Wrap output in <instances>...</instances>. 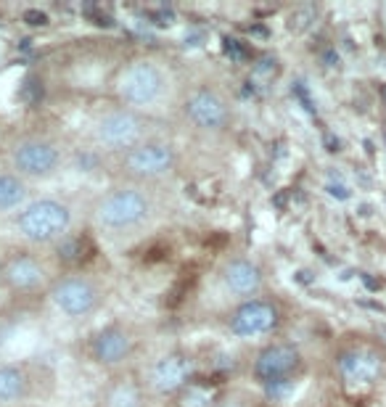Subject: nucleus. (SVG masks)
<instances>
[{
    "label": "nucleus",
    "instance_id": "3",
    "mask_svg": "<svg viewBox=\"0 0 386 407\" xmlns=\"http://www.w3.org/2000/svg\"><path fill=\"white\" fill-rule=\"evenodd\" d=\"M165 93H167L165 72H162V66L148 61V58L130 61L120 72L117 96H120L122 106H127V109L143 111L148 106H156Z\"/></svg>",
    "mask_w": 386,
    "mask_h": 407
},
{
    "label": "nucleus",
    "instance_id": "16",
    "mask_svg": "<svg viewBox=\"0 0 386 407\" xmlns=\"http://www.w3.org/2000/svg\"><path fill=\"white\" fill-rule=\"evenodd\" d=\"M32 392V378L24 365L0 363V405L24 402Z\"/></svg>",
    "mask_w": 386,
    "mask_h": 407
},
{
    "label": "nucleus",
    "instance_id": "4",
    "mask_svg": "<svg viewBox=\"0 0 386 407\" xmlns=\"http://www.w3.org/2000/svg\"><path fill=\"white\" fill-rule=\"evenodd\" d=\"M11 169L24 180H48L61 169L64 154L56 141L45 135H27L19 138L8 151Z\"/></svg>",
    "mask_w": 386,
    "mask_h": 407
},
{
    "label": "nucleus",
    "instance_id": "15",
    "mask_svg": "<svg viewBox=\"0 0 386 407\" xmlns=\"http://www.w3.org/2000/svg\"><path fill=\"white\" fill-rule=\"evenodd\" d=\"M339 370H342L344 381H349V384H371L381 370V360L375 352L352 349L339 357Z\"/></svg>",
    "mask_w": 386,
    "mask_h": 407
},
{
    "label": "nucleus",
    "instance_id": "14",
    "mask_svg": "<svg viewBox=\"0 0 386 407\" xmlns=\"http://www.w3.org/2000/svg\"><path fill=\"white\" fill-rule=\"evenodd\" d=\"M222 283L233 297H241L243 302L257 299L262 291V270L252 259H231L222 270Z\"/></svg>",
    "mask_w": 386,
    "mask_h": 407
},
{
    "label": "nucleus",
    "instance_id": "24",
    "mask_svg": "<svg viewBox=\"0 0 386 407\" xmlns=\"http://www.w3.org/2000/svg\"><path fill=\"white\" fill-rule=\"evenodd\" d=\"M0 270H3V262H0Z\"/></svg>",
    "mask_w": 386,
    "mask_h": 407
},
{
    "label": "nucleus",
    "instance_id": "8",
    "mask_svg": "<svg viewBox=\"0 0 386 407\" xmlns=\"http://www.w3.org/2000/svg\"><path fill=\"white\" fill-rule=\"evenodd\" d=\"M186 119L201 132H222L231 124V106L217 90L199 88L186 98Z\"/></svg>",
    "mask_w": 386,
    "mask_h": 407
},
{
    "label": "nucleus",
    "instance_id": "7",
    "mask_svg": "<svg viewBox=\"0 0 386 407\" xmlns=\"http://www.w3.org/2000/svg\"><path fill=\"white\" fill-rule=\"evenodd\" d=\"M177 167V151L169 143L162 141H146V143L130 148L127 154H122V169L133 180L151 183L162 180Z\"/></svg>",
    "mask_w": 386,
    "mask_h": 407
},
{
    "label": "nucleus",
    "instance_id": "11",
    "mask_svg": "<svg viewBox=\"0 0 386 407\" xmlns=\"http://www.w3.org/2000/svg\"><path fill=\"white\" fill-rule=\"evenodd\" d=\"M299 363V349L291 347V344H270L262 352L257 354L254 360V375L259 384L270 386H281V384H291V375L297 373Z\"/></svg>",
    "mask_w": 386,
    "mask_h": 407
},
{
    "label": "nucleus",
    "instance_id": "17",
    "mask_svg": "<svg viewBox=\"0 0 386 407\" xmlns=\"http://www.w3.org/2000/svg\"><path fill=\"white\" fill-rule=\"evenodd\" d=\"M27 196H30L27 180L13 169H0V214L22 212L27 207Z\"/></svg>",
    "mask_w": 386,
    "mask_h": 407
},
{
    "label": "nucleus",
    "instance_id": "21",
    "mask_svg": "<svg viewBox=\"0 0 386 407\" xmlns=\"http://www.w3.org/2000/svg\"><path fill=\"white\" fill-rule=\"evenodd\" d=\"M363 280H365V286H371V288H373V291H375V288H378V283H375L373 278H368V276H365Z\"/></svg>",
    "mask_w": 386,
    "mask_h": 407
},
{
    "label": "nucleus",
    "instance_id": "2",
    "mask_svg": "<svg viewBox=\"0 0 386 407\" xmlns=\"http://www.w3.org/2000/svg\"><path fill=\"white\" fill-rule=\"evenodd\" d=\"M16 231L32 246H56L72 231V207L58 198H34L16 212Z\"/></svg>",
    "mask_w": 386,
    "mask_h": 407
},
{
    "label": "nucleus",
    "instance_id": "12",
    "mask_svg": "<svg viewBox=\"0 0 386 407\" xmlns=\"http://www.w3.org/2000/svg\"><path fill=\"white\" fill-rule=\"evenodd\" d=\"M0 283L13 294H34L48 283V267L32 254H13L3 262Z\"/></svg>",
    "mask_w": 386,
    "mask_h": 407
},
{
    "label": "nucleus",
    "instance_id": "20",
    "mask_svg": "<svg viewBox=\"0 0 386 407\" xmlns=\"http://www.w3.org/2000/svg\"><path fill=\"white\" fill-rule=\"evenodd\" d=\"M328 190H331L336 198H349V190H347V188H342V186H331Z\"/></svg>",
    "mask_w": 386,
    "mask_h": 407
},
{
    "label": "nucleus",
    "instance_id": "19",
    "mask_svg": "<svg viewBox=\"0 0 386 407\" xmlns=\"http://www.w3.org/2000/svg\"><path fill=\"white\" fill-rule=\"evenodd\" d=\"M177 405L180 407H217L220 399H217V389L214 386H207V384H199L193 381L191 386H186L180 394H177Z\"/></svg>",
    "mask_w": 386,
    "mask_h": 407
},
{
    "label": "nucleus",
    "instance_id": "5",
    "mask_svg": "<svg viewBox=\"0 0 386 407\" xmlns=\"http://www.w3.org/2000/svg\"><path fill=\"white\" fill-rule=\"evenodd\" d=\"M96 141L109 151L127 154L130 148L148 141V122L141 111L117 106L103 111L96 122Z\"/></svg>",
    "mask_w": 386,
    "mask_h": 407
},
{
    "label": "nucleus",
    "instance_id": "13",
    "mask_svg": "<svg viewBox=\"0 0 386 407\" xmlns=\"http://www.w3.org/2000/svg\"><path fill=\"white\" fill-rule=\"evenodd\" d=\"M135 342L130 336V330L122 328V325H106L101 328L93 342H90V354L93 360L103 368H117V365H124L130 357H133Z\"/></svg>",
    "mask_w": 386,
    "mask_h": 407
},
{
    "label": "nucleus",
    "instance_id": "22",
    "mask_svg": "<svg viewBox=\"0 0 386 407\" xmlns=\"http://www.w3.org/2000/svg\"><path fill=\"white\" fill-rule=\"evenodd\" d=\"M217 407H241V402H220Z\"/></svg>",
    "mask_w": 386,
    "mask_h": 407
},
{
    "label": "nucleus",
    "instance_id": "6",
    "mask_svg": "<svg viewBox=\"0 0 386 407\" xmlns=\"http://www.w3.org/2000/svg\"><path fill=\"white\" fill-rule=\"evenodd\" d=\"M48 297L61 315H67L69 320H82L90 318L93 312H98L101 302H103V291L88 276H64L56 278L51 283Z\"/></svg>",
    "mask_w": 386,
    "mask_h": 407
},
{
    "label": "nucleus",
    "instance_id": "1",
    "mask_svg": "<svg viewBox=\"0 0 386 407\" xmlns=\"http://www.w3.org/2000/svg\"><path fill=\"white\" fill-rule=\"evenodd\" d=\"M96 225L109 235H130L141 231L154 214V198L138 186H117L96 204Z\"/></svg>",
    "mask_w": 386,
    "mask_h": 407
},
{
    "label": "nucleus",
    "instance_id": "9",
    "mask_svg": "<svg viewBox=\"0 0 386 407\" xmlns=\"http://www.w3.org/2000/svg\"><path fill=\"white\" fill-rule=\"evenodd\" d=\"M196 381V363L193 357L186 352H169L165 357H159L151 370H148V386L156 394L169 396L180 394L186 386Z\"/></svg>",
    "mask_w": 386,
    "mask_h": 407
},
{
    "label": "nucleus",
    "instance_id": "23",
    "mask_svg": "<svg viewBox=\"0 0 386 407\" xmlns=\"http://www.w3.org/2000/svg\"><path fill=\"white\" fill-rule=\"evenodd\" d=\"M384 98H386V88H384Z\"/></svg>",
    "mask_w": 386,
    "mask_h": 407
},
{
    "label": "nucleus",
    "instance_id": "10",
    "mask_svg": "<svg viewBox=\"0 0 386 407\" xmlns=\"http://www.w3.org/2000/svg\"><path fill=\"white\" fill-rule=\"evenodd\" d=\"M278 325V307L267 299H246L231 312L228 328L236 339H259Z\"/></svg>",
    "mask_w": 386,
    "mask_h": 407
},
{
    "label": "nucleus",
    "instance_id": "18",
    "mask_svg": "<svg viewBox=\"0 0 386 407\" xmlns=\"http://www.w3.org/2000/svg\"><path fill=\"white\" fill-rule=\"evenodd\" d=\"M106 407H143V389L135 381H117L106 392Z\"/></svg>",
    "mask_w": 386,
    "mask_h": 407
}]
</instances>
